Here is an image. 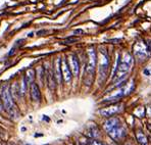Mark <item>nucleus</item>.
Masks as SVG:
<instances>
[{
	"mask_svg": "<svg viewBox=\"0 0 151 145\" xmlns=\"http://www.w3.org/2000/svg\"><path fill=\"white\" fill-rule=\"evenodd\" d=\"M3 109H4L3 103H2V100L0 99V111H3Z\"/></svg>",
	"mask_w": 151,
	"mask_h": 145,
	"instance_id": "obj_22",
	"label": "nucleus"
},
{
	"mask_svg": "<svg viewBox=\"0 0 151 145\" xmlns=\"http://www.w3.org/2000/svg\"><path fill=\"white\" fill-rule=\"evenodd\" d=\"M31 96L35 102H39L41 100V92L40 88L36 83H32L31 85Z\"/></svg>",
	"mask_w": 151,
	"mask_h": 145,
	"instance_id": "obj_12",
	"label": "nucleus"
},
{
	"mask_svg": "<svg viewBox=\"0 0 151 145\" xmlns=\"http://www.w3.org/2000/svg\"><path fill=\"white\" fill-rule=\"evenodd\" d=\"M119 124H121V121H119V118H110V119H108L107 121L104 123V130L106 132H108V131H110L112 128L116 127Z\"/></svg>",
	"mask_w": 151,
	"mask_h": 145,
	"instance_id": "obj_13",
	"label": "nucleus"
},
{
	"mask_svg": "<svg viewBox=\"0 0 151 145\" xmlns=\"http://www.w3.org/2000/svg\"><path fill=\"white\" fill-rule=\"evenodd\" d=\"M147 115L151 117V106H149V107L147 108Z\"/></svg>",
	"mask_w": 151,
	"mask_h": 145,
	"instance_id": "obj_23",
	"label": "nucleus"
},
{
	"mask_svg": "<svg viewBox=\"0 0 151 145\" xmlns=\"http://www.w3.org/2000/svg\"><path fill=\"white\" fill-rule=\"evenodd\" d=\"M10 94H12V97L17 98V99H19V98L23 96L22 90H21V85L17 83V82H15V83L12 84V89H10Z\"/></svg>",
	"mask_w": 151,
	"mask_h": 145,
	"instance_id": "obj_14",
	"label": "nucleus"
},
{
	"mask_svg": "<svg viewBox=\"0 0 151 145\" xmlns=\"http://www.w3.org/2000/svg\"><path fill=\"white\" fill-rule=\"evenodd\" d=\"M96 64H97V53L95 51L94 48H90L88 50V63L86 66V79H85V83L88 85H91L93 80V76L95 73V69H96Z\"/></svg>",
	"mask_w": 151,
	"mask_h": 145,
	"instance_id": "obj_2",
	"label": "nucleus"
},
{
	"mask_svg": "<svg viewBox=\"0 0 151 145\" xmlns=\"http://www.w3.org/2000/svg\"><path fill=\"white\" fill-rule=\"evenodd\" d=\"M68 61H70V72L74 76H78L80 72V63H79V59L76 56L75 54H72L68 57Z\"/></svg>",
	"mask_w": 151,
	"mask_h": 145,
	"instance_id": "obj_9",
	"label": "nucleus"
},
{
	"mask_svg": "<svg viewBox=\"0 0 151 145\" xmlns=\"http://www.w3.org/2000/svg\"><path fill=\"white\" fill-rule=\"evenodd\" d=\"M45 77H46V79H47V83H48L49 89L52 91H54L55 86H56V80H55L54 74H53V72L50 70V69H48V68L46 69Z\"/></svg>",
	"mask_w": 151,
	"mask_h": 145,
	"instance_id": "obj_10",
	"label": "nucleus"
},
{
	"mask_svg": "<svg viewBox=\"0 0 151 145\" xmlns=\"http://www.w3.org/2000/svg\"><path fill=\"white\" fill-rule=\"evenodd\" d=\"M123 109V104H115V105H111L109 107L102 108L99 110V113L103 117H111V115H115V113H119Z\"/></svg>",
	"mask_w": 151,
	"mask_h": 145,
	"instance_id": "obj_7",
	"label": "nucleus"
},
{
	"mask_svg": "<svg viewBox=\"0 0 151 145\" xmlns=\"http://www.w3.org/2000/svg\"><path fill=\"white\" fill-rule=\"evenodd\" d=\"M37 75H38V78H39V81L41 82V84L44 82V77H45V71L42 66H39L37 69Z\"/></svg>",
	"mask_w": 151,
	"mask_h": 145,
	"instance_id": "obj_18",
	"label": "nucleus"
},
{
	"mask_svg": "<svg viewBox=\"0 0 151 145\" xmlns=\"http://www.w3.org/2000/svg\"><path fill=\"white\" fill-rule=\"evenodd\" d=\"M110 145H116V144H115V143H111V144H110Z\"/></svg>",
	"mask_w": 151,
	"mask_h": 145,
	"instance_id": "obj_25",
	"label": "nucleus"
},
{
	"mask_svg": "<svg viewBox=\"0 0 151 145\" xmlns=\"http://www.w3.org/2000/svg\"><path fill=\"white\" fill-rule=\"evenodd\" d=\"M86 134L88 137L90 138H97L99 136V129L95 125H90L87 129H86Z\"/></svg>",
	"mask_w": 151,
	"mask_h": 145,
	"instance_id": "obj_15",
	"label": "nucleus"
},
{
	"mask_svg": "<svg viewBox=\"0 0 151 145\" xmlns=\"http://www.w3.org/2000/svg\"><path fill=\"white\" fill-rule=\"evenodd\" d=\"M125 145H132V144H131V143H127V144H125Z\"/></svg>",
	"mask_w": 151,
	"mask_h": 145,
	"instance_id": "obj_24",
	"label": "nucleus"
},
{
	"mask_svg": "<svg viewBox=\"0 0 151 145\" xmlns=\"http://www.w3.org/2000/svg\"><path fill=\"white\" fill-rule=\"evenodd\" d=\"M54 77L56 80L57 84H61V80H63V75H61V59L57 58L55 61V66H54Z\"/></svg>",
	"mask_w": 151,
	"mask_h": 145,
	"instance_id": "obj_11",
	"label": "nucleus"
},
{
	"mask_svg": "<svg viewBox=\"0 0 151 145\" xmlns=\"http://www.w3.org/2000/svg\"><path fill=\"white\" fill-rule=\"evenodd\" d=\"M89 145H105V144L101 143V142L97 141V140H92V141L90 142V144H89Z\"/></svg>",
	"mask_w": 151,
	"mask_h": 145,
	"instance_id": "obj_21",
	"label": "nucleus"
},
{
	"mask_svg": "<svg viewBox=\"0 0 151 145\" xmlns=\"http://www.w3.org/2000/svg\"><path fill=\"white\" fill-rule=\"evenodd\" d=\"M108 68H109V57L105 49H100L98 54V72H99V81L103 83L107 77Z\"/></svg>",
	"mask_w": 151,
	"mask_h": 145,
	"instance_id": "obj_3",
	"label": "nucleus"
},
{
	"mask_svg": "<svg viewBox=\"0 0 151 145\" xmlns=\"http://www.w3.org/2000/svg\"><path fill=\"white\" fill-rule=\"evenodd\" d=\"M143 73H144V75L150 76V77H151V64H149V66H148L147 68L143 71Z\"/></svg>",
	"mask_w": 151,
	"mask_h": 145,
	"instance_id": "obj_20",
	"label": "nucleus"
},
{
	"mask_svg": "<svg viewBox=\"0 0 151 145\" xmlns=\"http://www.w3.org/2000/svg\"><path fill=\"white\" fill-rule=\"evenodd\" d=\"M126 133L127 132L125 127L122 124L117 125L116 127L112 128L111 130L107 132V134L110 136V138H111L113 141H119V140H122L126 136Z\"/></svg>",
	"mask_w": 151,
	"mask_h": 145,
	"instance_id": "obj_6",
	"label": "nucleus"
},
{
	"mask_svg": "<svg viewBox=\"0 0 151 145\" xmlns=\"http://www.w3.org/2000/svg\"><path fill=\"white\" fill-rule=\"evenodd\" d=\"M134 54L137 58L141 59V61L142 59H146L149 55H151L149 53V51H148V49H147L146 43H144V42H142V41H139L135 44Z\"/></svg>",
	"mask_w": 151,
	"mask_h": 145,
	"instance_id": "obj_5",
	"label": "nucleus"
},
{
	"mask_svg": "<svg viewBox=\"0 0 151 145\" xmlns=\"http://www.w3.org/2000/svg\"><path fill=\"white\" fill-rule=\"evenodd\" d=\"M132 66H133L132 55H131L129 52H125L123 55V57L119 61V64H117V68H116V70H115L114 83L123 81L127 76V74L130 72Z\"/></svg>",
	"mask_w": 151,
	"mask_h": 145,
	"instance_id": "obj_1",
	"label": "nucleus"
},
{
	"mask_svg": "<svg viewBox=\"0 0 151 145\" xmlns=\"http://www.w3.org/2000/svg\"><path fill=\"white\" fill-rule=\"evenodd\" d=\"M136 137H137V140H138L140 145H148L147 137H146L145 134H144L143 132H141V131H137Z\"/></svg>",
	"mask_w": 151,
	"mask_h": 145,
	"instance_id": "obj_17",
	"label": "nucleus"
},
{
	"mask_svg": "<svg viewBox=\"0 0 151 145\" xmlns=\"http://www.w3.org/2000/svg\"><path fill=\"white\" fill-rule=\"evenodd\" d=\"M0 145H3V144H2V143H0Z\"/></svg>",
	"mask_w": 151,
	"mask_h": 145,
	"instance_id": "obj_27",
	"label": "nucleus"
},
{
	"mask_svg": "<svg viewBox=\"0 0 151 145\" xmlns=\"http://www.w3.org/2000/svg\"><path fill=\"white\" fill-rule=\"evenodd\" d=\"M1 100H2V103H3L4 109H6V110L10 113L12 117L19 118V113H17V109L15 107L14 103H13L12 96V94H10V90H9V88H8V86H4L3 88H2Z\"/></svg>",
	"mask_w": 151,
	"mask_h": 145,
	"instance_id": "obj_4",
	"label": "nucleus"
},
{
	"mask_svg": "<svg viewBox=\"0 0 151 145\" xmlns=\"http://www.w3.org/2000/svg\"><path fill=\"white\" fill-rule=\"evenodd\" d=\"M135 115H136L137 117H139V118L144 117V115H145V108L142 107V106H140V107H138L136 110H135Z\"/></svg>",
	"mask_w": 151,
	"mask_h": 145,
	"instance_id": "obj_19",
	"label": "nucleus"
},
{
	"mask_svg": "<svg viewBox=\"0 0 151 145\" xmlns=\"http://www.w3.org/2000/svg\"><path fill=\"white\" fill-rule=\"evenodd\" d=\"M61 75H63V78L65 83H70L72 81L73 74L70 72V66H68L65 58L61 59Z\"/></svg>",
	"mask_w": 151,
	"mask_h": 145,
	"instance_id": "obj_8",
	"label": "nucleus"
},
{
	"mask_svg": "<svg viewBox=\"0 0 151 145\" xmlns=\"http://www.w3.org/2000/svg\"><path fill=\"white\" fill-rule=\"evenodd\" d=\"M25 145H31V144H25Z\"/></svg>",
	"mask_w": 151,
	"mask_h": 145,
	"instance_id": "obj_26",
	"label": "nucleus"
},
{
	"mask_svg": "<svg viewBox=\"0 0 151 145\" xmlns=\"http://www.w3.org/2000/svg\"><path fill=\"white\" fill-rule=\"evenodd\" d=\"M35 75H36V72H35V70H33V69H28L26 72V75H25V79L27 81V83L30 84V83H33V81H34L35 79Z\"/></svg>",
	"mask_w": 151,
	"mask_h": 145,
	"instance_id": "obj_16",
	"label": "nucleus"
}]
</instances>
